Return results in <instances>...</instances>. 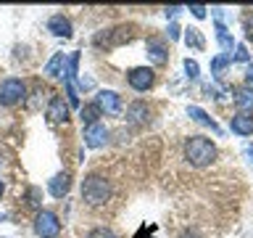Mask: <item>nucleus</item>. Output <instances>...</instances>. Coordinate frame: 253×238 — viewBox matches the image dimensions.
Instances as JSON below:
<instances>
[{
    "label": "nucleus",
    "instance_id": "obj_1",
    "mask_svg": "<svg viewBox=\"0 0 253 238\" xmlns=\"http://www.w3.org/2000/svg\"><path fill=\"white\" fill-rule=\"evenodd\" d=\"M185 159L193 167H209L216 159V146L209 138H203V135H193L185 143Z\"/></svg>",
    "mask_w": 253,
    "mask_h": 238
},
{
    "label": "nucleus",
    "instance_id": "obj_2",
    "mask_svg": "<svg viewBox=\"0 0 253 238\" xmlns=\"http://www.w3.org/2000/svg\"><path fill=\"white\" fill-rule=\"evenodd\" d=\"M82 198L90 206H103L111 198V182L100 175H90L84 182H82Z\"/></svg>",
    "mask_w": 253,
    "mask_h": 238
},
{
    "label": "nucleus",
    "instance_id": "obj_3",
    "mask_svg": "<svg viewBox=\"0 0 253 238\" xmlns=\"http://www.w3.org/2000/svg\"><path fill=\"white\" fill-rule=\"evenodd\" d=\"M27 95V82L19 77H8L0 82V106H16Z\"/></svg>",
    "mask_w": 253,
    "mask_h": 238
},
{
    "label": "nucleus",
    "instance_id": "obj_4",
    "mask_svg": "<svg viewBox=\"0 0 253 238\" xmlns=\"http://www.w3.org/2000/svg\"><path fill=\"white\" fill-rule=\"evenodd\" d=\"M35 233L40 238H58V233H61L58 214L50 212V209H40L37 217H35Z\"/></svg>",
    "mask_w": 253,
    "mask_h": 238
},
{
    "label": "nucleus",
    "instance_id": "obj_5",
    "mask_svg": "<svg viewBox=\"0 0 253 238\" xmlns=\"http://www.w3.org/2000/svg\"><path fill=\"white\" fill-rule=\"evenodd\" d=\"M95 106L100 109V114L119 117L122 114V95L114 93V90H100L98 95H95Z\"/></svg>",
    "mask_w": 253,
    "mask_h": 238
},
{
    "label": "nucleus",
    "instance_id": "obj_6",
    "mask_svg": "<svg viewBox=\"0 0 253 238\" xmlns=\"http://www.w3.org/2000/svg\"><path fill=\"white\" fill-rule=\"evenodd\" d=\"M45 117L50 124H63L69 119V103L61 98V95H53L47 101V109H45Z\"/></svg>",
    "mask_w": 253,
    "mask_h": 238
},
{
    "label": "nucleus",
    "instance_id": "obj_7",
    "mask_svg": "<svg viewBox=\"0 0 253 238\" xmlns=\"http://www.w3.org/2000/svg\"><path fill=\"white\" fill-rule=\"evenodd\" d=\"M82 138H84V146L87 148H100V146H106V140H108V127L103 124V122L87 124L84 132H82Z\"/></svg>",
    "mask_w": 253,
    "mask_h": 238
},
{
    "label": "nucleus",
    "instance_id": "obj_8",
    "mask_svg": "<svg viewBox=\"0 0 253 238\" xmlns=\"http://www.w3.org/2000/svg\"><path fill=\"white\" fill-rule=\"evenodd\" d=\"M126 79H129V85H132V90H137V93H145L150 85H153V69H148V66H137V69H132L129 74H126Z\"/></svg>",
    "mask_w": 253,
    "mask_h": 238
},
{
    "label": "nucleus",
    "instance_id": "obj_9",
    "mask_svg": "<svg viewBox=\"0 0 253 238\" xmlns=\"http://www.w3.org/2000/svg\"><path fill=\"white\" fill-rule=\"evenodd\" d=\"M126 40H129V29L119 27V29L106 32V35H98V37H95V45H100V48H116V45L126 43Z\"/></svg>",
    "mask_w": 253,
    "mask_h": 238
},
{
    "label": "nucleus",
    "instance_id": "obj_10",
    "mask_svg": "<svg viewBox=\"0 0 253 238\" xmlns=\"http://www.w3.org/2000/svg\"><path fill=\"white\" fill-rule=\"evenodd\" d=\"M47 32H50V35H55V37H63V40L74 35V32H71V21H69L63 13H55V16H50V19H47Z\"/></svg>",
    "mask_w": 253,
    "mask_h": 238
},
{
    "label": "nucleus",
    "instance_id": "obj_11",
    "mask_svg": "<svg viewBox=\"0 0 253 238\" xmlns=\"http://www.w3.org/2000/svg\"><path fill=\"white\" fill-rule=\"evenodd\" d=\"M47 190H50L53 198L69 196V190H71V175H69V172H58L50 182H47Z\"/></svg>",
    "mask_w": 253,
    "mask_h": 238
},
{
    "label": "nucleus",
    "instance_id": "obj_12",
    "mask_svg": "<svg viewBox=\"0 0 253 238\" xmlns=\"http://www.w3.org/2000/svg\"><path fill=\"white\" fill-rule=\"evenodd\" d=\"M229 127H232V132L237 135H253V117L251 114H235L232 119H229Z\"/></svg>",
    "mask_w": 253,
    "mask_h": 238
},
{
    "label": "nucleus",
    "instance_id": "obj_13",
    "mask_svg": "<svg viewBox=\"0 0 253 238\" xmlns=\"http://www.w3.org/2000/svg\"><path fill=\"white\" fill-rule=\"evenodd\" d=\"M216 40H219V45H221V56H227V59H232V51H235V40L232 35H229V29L224 27L221 21H216Z\"/></svg>",
    "mask_w": 253,
    "mask_h": 238
},
{
    "label": "nucleus",
    "instance_id": "obj_14",
    "mask_svg": "<svg viewBox=\"0 0 253 238\" xmlns=\"http://www.w3.org/2000/svg\"><path fill=\"white\" fill-rule=\"evenodd\" d=\"M235 106L240 109V114L253 111V90H251V87H240V90H235Z\"/></svg>",
    "mask_w": 253,
    "mask_h": 238
},
{
    "label": "nucleus",
    "instance_id": "obj_15",
    "mask_svg": "<svg viewBox=\"0 0 253 238\" xmlns=\"http://www.w3.org/2000/svg\"><path fill=\"white\" fill-rule=\"evenodd\" d=\"M63 71H66V56L55 53L53 59L45 63V74L47 77H63Z\"/></svg>",
    "mask_w": 253,
    "mask_h": 238
},
{
    "label": "nucleus",
    "instance_id": "obj_16",
    "mask_svg": "<svg viewBox=\"0 0 253 238\" xmlns=\"http://www.w3.org/2000/svg\"><path fill=\"white\" fill-rule=\"evenodd\" d=\"M148 59L153 63H166V45L161 43V40H148Z\"/></svg>",
    "mask_w": 253,
    "mask_h": 238
},
{
    "label": "nucleus",
    "instance_id": "obj_17",
    "mask_svg": "<svg viewBox=\"0 0 253 238\" xmlns=\"http://www.w3.org/2000/svg\"><path fill=\"white\" fill-rule=\"evenodd\" d=\"M187 117H190V119H195L198 124H206V127H211L213 132H221V130H219V124L213 122V119H211L209 114H206L203 109H198V106H187Z\"/></svg>",
    "mask_w": 253,
    "mask_h": 238
},
{
    "label": "nucleus",
    "instance_id": "obj_18",
    "mask_svg": "<svg viewBox=\"0 0 253 238\" xmlns=\"http://www.w3.org/2000/svg\"><path fill=\"white\" fill-rule=\"evenodd\" d=\"M126 119H129V122H134V124L145 122V119H148V106H145L142 101L129 103V106H126Z\"/></svg>",
    "mask_w": 253,
    "mask_h": 238
},
{
    "label": "nucleus",
    "instance_id": "obj_19",
    "mask_svg": "<svg viewBox=\"0 0 253 238\" xmlns=\"http://www.w3.org/2000/svg\"><path fill=\"white\" fill-rule=\"evenodd\" d=\"M185 43H187V48H193V51H203L206 48V40L201 35V29H195V27L185 29Z\"/></svg>",
    "mask_w": 253,
    "mask_h": 238
},
{
    "label": "nucleus",
    "instance_id": "obj_20",
    "mask_svg": "<svg viewBox=\"0 0 253 238\" xmlns=\"http://www.w3.org/2000/svg\"><path fill=\"white\" fill-rule=\"evenodd\" d=\"M100 117V109L95 106V103H87V106H79V119H82V124H95Z\"/></svg>",
    "mask_w": 253,
    "mask_h": 238
},
{
    "label": "nucleus",
    "instance_id": "obj_21",
    "mask_svg": "<svg viewBox=\"0 0 253 238\" xmlns=\"http://www.w3.org/2000/svg\"><path fill=\"white\" fill-rule=\"evenodd\" d=\"M229 61H232V59H227V56H216V59H211V74L219 77L221 71L229 66Z\"/></svg>",
    "mask_w": 253,
    "mask_h": 238
},
{
    "label": "nucleus",
    "instance_id": "obj_22",
    "mask_svg": "<svg viewBox=\"0 0 253 238\" xmlns=\"http://www.w3.org/2000/svg\"><path fill=\"white\" fill-rule=\"evenodd\" d=\"M66 103H71V106H79V95H77V87L71 85V79L66 82Z\"/></svg>",
    "mask_w": 253,
    "mask_h": 238
},
{
    "label": "nucleus",
    "instance_id": "obj_23",
    "mask_svg": "<svg viewBox=\"0 0 253 238\" xmlns=\"http://www.w3.org/2000/svg\"><path fill=\"white\" fill-rule=\"evenodd\" d=\"M185 71H187L190 79H198V71H201V69H198V63L193 59H185Z\"/></svg>",
    "mask_w": 253,
    "mask_h": 238
},
{
    "label": "nucleus",
    "instance_id": "obj_24",
    "mask_svg": "<svg viewBox=\"0 0 253 238\" xmlns=\"http://www.w3.org/2000/svg\"><path fill=\"white\" fill-rule=\"evenodd\" d=\"M251 56H248V48L245 45H235V61H240V63H245Z\"/></svg>",
    "mask_w": 253,
    "mask_h": 238
},
{
    "label": "nucleus",
    "instance_id": "obj_25",
    "mask_svg": "<svg viewBox=\"0 0 253 238\" xmlns=\"http://www.w3.org/2000/svg\"><path fill=\"white\" fill-rule=\"evenodd\" d=\"M87 238H116V236L111 233L108 228H95V230H92V233L87 236Z\"/></svg>",
    "mask_w": 253,
    "mask_h": 238
},
{
    "label": "nucleus",
    "instance_id": "obj_26",
    "mask_svg": "<svg viewBox=\"0 0 253 238\" xmlns=\"http://www.w3.org/2000/svg\"><path fill=\"white\" fill-rule=\"evenodd\" d=\"M190 13H193L195 19H206V5H198V3H193V5H190Z\"/></svg>",
    "mask_w": 253,
    "mask_h": 238
},
{
    "label": "nucleus",
    "instance_id": "obj_27",
    "mask_svg": "<svg viewBox=\"0 0 253 238\" xmlns=\"http://www.w3.org/2000/svg\"><path fill=\"white\" fill-rule=\"evenodd\" d=\"M243 27H245V37L253 40V16H245V19H243Z\"/></svg>",
    "mask_w": 253,
    "mask_h": 238
},
{
    "label": "nucleus",
    "instance_id": "obj_28",
    "mask_svg": "<svg viewBox=\"0 0 253 238\" xmlns=\"http://www.w3.org/2000/svg\"><path fill=\"white\" fill-rule=\"evenodd\" d=\"M169 40H179V24H169Z\"/></svg>",
    "mask_w": 253,
    "mask_h": 238
},
{
    "label": "nucleus",
    "instance_id": "obj_29",
    "mask_svg": "<svg viewBox=\"0 0 253 238\" xmlns=\"http://www.w3.org/2000/svg\"><path fill=\"white\" fill-rule=\"evenodd\" d=\"M92 85H95V82H92L90 77H79V87H82V90H90Z\"/></svg>",
    "mask_w": 253,
    "mask_h": 238
},
{
    "label": "nucleus",
    "instance_id": "obj_30",
    "mask_svg": "<svg viewBox=\"0 0 253 238\" xmlns=\"http://www.w3.org/2000/svg\"><path fill=\"white\" fill-rule=\"evenodd\" d=\"M179 11H182L179 5H171V8H166V19H174V16H177Z\"/></svg>",
    "mask_w": 253,
    "mask_h": 238
},
{
    "label": "nucleus",
    "instance_id": "obj_31",
    "mask_svg": "<svg viewBox=\"0 0 253 238\" xmlns=\"http://www.w3.org/2000/svg\"><path fill=\"white\" fill-rule=\"evenodd\" d=\"M245 82H248V87L253 90V66H248V69H245Z\"/></svg>",
    "mask_w": 253,
    "mask_h": 238
},
{
    "label": "nucleus",
    "instance_id": "obj_32",
    "mask_svg": "<svg viewBox=\"0 0 253 238\" xmlns=\"http://www.w3.org/2000/svg\"><path fill=\"white\" fill-rule=\"evenodd\" d=\"M245 156H248L251 164H253V143H248V146H245Z\"/></svg>",
    "mask_w": 253,
    "mask_h": 238
},
{
    "label": "nucleus",
    "instance_id": "obj_33",
    "mask_svg": "<svg viewBox=\"0 0 253 238\" xmlns=\"http://www.w3.org/2000/svg\"><path fill=\"white\" fill-rule=\"evenodd\" d=\"M3 190H5V185H3V180H0V196H3Z\"/></svg>",
    "mask_w": 253,
    "mask_h": 238
}]
</instances>
